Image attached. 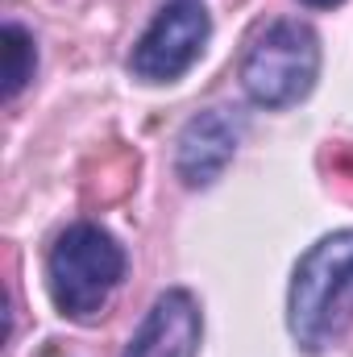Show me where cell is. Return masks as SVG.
I'll list each match as a JSON object with an SVG mask.
<instances>
[{
    "mask_svg": "<svg viewBox=\"0 0 353 357\" xmlns=\"http://www.w3.org/2000/svg\"><path fill=\"white\" fill-rule=\"evenodd\" d=\"M353 320V229L320 237L291 270L287 328L303 354L329 349Z\"/></svg>",
    "mask_w": 353,
    "mask_h": 357,
    "instance_id": "cell-1",
    "label": "cell"
},
{
    "mask_svg": "<svg viewBox=\"0 0 353 357\" xmlns=\"http://www.w3.org/2000/svg\"><path fill=\"white\" fill-rule=\"evenodd\" d=\"M121 278H125V245L91 220L63 229L59 241L50 245L46 287L54 307L71 320L100 316L112 291L121 287Z\"/></svg>",
    "mask_w": 353,
    "mask_h": 357,
    "instance_id": "cell-2",
    "label": "cell"
},
{
    "mask_svg": "<svg viewBox=\"0 0 353 357\" xmlns=\"http://www.w3.org/2000/svg\"><path fill=\"white\" fill-rule=\"evenodd\" d=\"M320 38L308 21H274L250 42L241 59V88L258 108H291L316 88Z\"/></svg>",
    "mask_w": 353,
    "mask_h": 357,
    "instance_id": "cell-3",
    "label": "cell"
},
{
    "mask_svg": "<svg viewBox=\"0 0 353 357\" xmlns=\"http://www.w3.org/2000/svg\"><path fill=\"white\" fill-rule=\"evenodd\" d=\"M208 38H212V21H208L204 4L175 0L137 38L133 54H129V71L142 84H175L179 75H187L195 67Z\"/></svg>",
    "mask_w": 353,
    "mask_h": 357,
    "instance_id": "cell-4",
    "label": "cell"
},
{
    "mask_svg": "<svg viewBox=\"0 0 353 357\" xmlns=\"http://www.w3.org/2000/svg\"><path fill=\"white\" fill-rule=\"evenodd\" d=\"M200 341H204V316L195 295L171 287L146 312L125 357H200Z\"/></svg>",
    "mask_w": 353,
    "mask_h": 357,
    "instance_id": "cell-5",
    "label": "cell"
},
{
    "mask_svg": "<svg viewBox=\"0 0 353 357\" xmlns=\"http://www.w3.org/2000/svg\"><path fill=\"white\" fill-rule=\"evenodd\" d=\"M241 142V125L225 112V108H208L200 116L187 121V129L179 133V154L175 171L187 187H208L225 175V167L233 162Z\"/></svg>",
    "mask_w": 353,
    "mask_h": 357,
    "instance_id": "cell-6",
    "label": "cell"
},
{
    "mask_svg": "<svg viewBox=\"0 0 353 357\" xmlns=\"http://www.w3.org/2000/svg\"><path fill=\"white\" fill-rule=\"evenodd\" d=\"M0 46H4V100H17L21 88L38 71V46H33L29 29L17 25V21H8L0 29Z\"/></svg>",
    "mask_w": 353,
    "mask_h": 357,
    "instance_id": "cell-7",
    "label": "cell"
},
{
    "mask_svg": "<svg viewBox=\"0 0 353 357\" xmlns=\"http://www.w3.org/2000/svg\"><path fill=\"white\" fill-rule=\"evenodd\" d=\"M299 4H308V8H333V4H345V0H299Z\"/></svg>",
    "mask_w": 353,
    "mask_h": 357,
    "instance_id": "cell-8",
    "label": "cell"
}]
</instances>
